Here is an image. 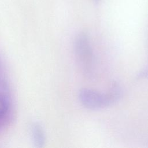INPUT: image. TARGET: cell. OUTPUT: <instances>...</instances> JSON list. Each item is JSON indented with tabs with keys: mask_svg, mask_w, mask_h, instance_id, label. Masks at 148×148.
<instances>
[{
	"mask_svg": "<svg viewBox=\"0 0 148 148\" xmlns=\"http://www.w3.org/2000/svg\"><path fill=\"white\" fill-rule=\"evenodd\" d=\"M139 76L140 77H148V68H146V69H144L139 74Z\"/></svg>",
	"mask_w": 148,
	"mask_h": 148,
	"instance_id": "6",
	"label": "cell"
},
{
	"mask_svg": "<svg viewBox=\"0 0 148 148\" xmlns=\"http://www.w3.org/2000/svg\"><path fill=\"white\" fill-rule=\"evenodd\" d=\"M31 132L35 143L38 146H42L45 140V134L42 127L38 124H33L31 128Z\"/></svg>",
	"mask_w": 148,
	"mask_h": 148,
	"instance_id": "4",
	"label": "cell"
},
{
	"mask_svg": "<svg viewBox=\"0 0 148 148\" xmlns=\"http://www.w3.org/2000/svg\"><path fill=\"white\" fill-rule=\"evenodd\" d=\"M74 51L83 71L87 74L91 73L93 66V52L89 37L86 33L80 32L75 38Z\"/></svg>",
	"mask_w": 148,
	"mask_h": 148,
	"instance_id": "2",
	"label": "cell"
},
{
	"mask_svg": "<svg viewBox=\"0 0 148 148\" xmlns=\"http://www.w3.org/2000/svg\"><path fill=\"white\" fill-rule=\"evenodd\" d=\"M78 97L80 102L85 108L92 110L104 108L117 102L109 91L102 93L90 88H83L79 91Z\"/></svg>",
	"mask_w": 148,
	"mask_h": 148,
	"instance_id": "1",
	"label": "cell"
},
{
	"mask_svg": "<svg viewBox=\"0 0 148 148\" xmlns=\"http://www.w3.org/2000/svg\"><path fill=\"white\" fill-rule=\"evenodd\" d=\"M10 92L8 84L0 79V117H8L10 110Z\"/></svg>",
	"mask_w": 148,
	"mask_h": 148,
	"instance_id": "3",
	"label": "cell"
},
{
	"mask_svg": "<svg viewBox=\"0 0 148 148\" xmlns=\"http://www.w3.org/2000/svg\"><path fill=\"white\" fill-rule=\"evenodd\" d=\"M9 119V116L8 117H0V130L8 123Z\"/></svg>",
	"mask_w": 148,
	"mask_h": 148,
	"instance_id": "5",
	"label": "cell"
},
{
	"mask_svg": "<svg viewBox=\"0 0 148 148\" xmlns=\"http://www.w3.org/2000/svg\"><path fill=\"white\" fill-rule=\"evenodd\" d=\"M96 1H99V0H96Z\"/></svg>",
	"mask_w": 148,
	"mask_h": 148,
	"instance_id": "7",
	"label": "cell"
}]
</instances>
